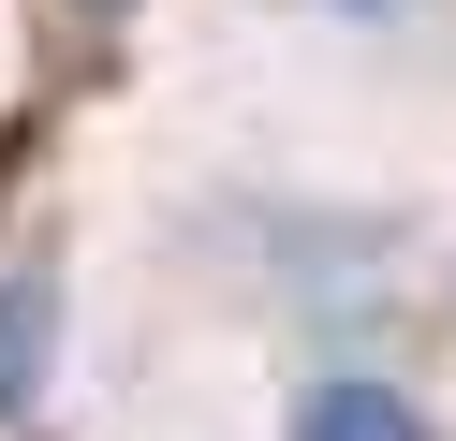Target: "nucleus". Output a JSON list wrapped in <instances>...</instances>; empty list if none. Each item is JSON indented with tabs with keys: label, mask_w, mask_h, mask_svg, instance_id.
I'll return each mask as SVG.
<instances>
[{
	"label": "nucleus",
	"mask_w": 456,
	"mask_h": 441,
	"mask_svg": "<svg viewBox=\"0 0 456 441\" xmlns=\"http://www.w3.org/2000/svg\"><path fill=\"white\" fill-rule=\"evenodd\" d=\"M295 441H427V427H412V397H397V382H309Z\"/></svg>",
	"instance_id": "f257e3e1"
},
{
	"label": "nucleus",
	"mask_w": 456,
	"mask_h": 441,
	"mask_svg": "<svg viewBox=\"0 0 456 441\" xmlns=\"http://www.w3.org/2000/svg\"><path fill=\"white\" fill-rule=\"evenodd\" d=\"M324 15H412V0H324Z\"/></svg>",
	"instance_id": "f03ea898"
}]
</instances>
